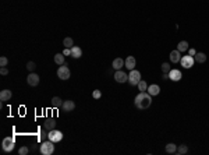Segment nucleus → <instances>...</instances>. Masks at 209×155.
Here are the masks:
<instances>
[{
	"label": "nucleus",
	"instance_id": "39448f33",
	"mask_svg": "<svg viewBox=\"0 0 209 155\" xmlns=\"http://www.w3.org/2000/svg\"><path fill=\"white\" fill-rule=\"evenodd\" d=\"M141 81V73L138 70H130V74H128V83L131 85H138V83Z\"/></svg>",
	"mask_w": 209,
	"mask_h": 155
},
{
	"label": "nucleus",
	"instance_id": "2eb2a0df",
	"mask_svg": "<svg viewBox=\"0 0 209 155\" xmlns=\"http://www.w3.org/2000/svg\"><path fill=\"white\" fill-rule=\"evenodd\" d=\"M11 97H13V92H11L10 90H3L1 92H0V101H1V102L10 101Z\"/></svg>",
	"mask_w": 209,
	"mask_h": 155
},
{
	"label": "nucleus",
	"instance_id": "9b49d317",
	"mask_svg": "<svg viewBox=\"0 0 209 155\" xmlns=\"http://www.w3.org/2000/svg\"><path fill=\"white\" fill-rule=\"evenodd\" d=\"M146 92L149 94V95H152V97H156L159 95V92H160V87L158 84H152V85H148V90Z\"/></svg>",
	"mask_w": 209,
	"mask_h": 155
},
{
	"label": "nucleus",
	"instance_id": "a211bd4d",
	"mask_svg": "<svg viewBox=\"0 0 209 155\" xmlns=\"http://www.w3.org/2000/svg\"><path fill=\"white\" fill-rule=\"evenodd\" d=\"M112 66H113L114 70H121V67L124 66V60L121 58H117L113 60V63H112Z\"/></svg>",
	"mask_w": 209,
	"mask_h": 155
},
{
	"label": "nucleus",
	"instance_id": "f8f14e48",
	"mask_svg": "<svg viewBox=\"0 0 209 155\" xmlns=\"http://www.w3.org/2000/svg\"><path fill=\"white\" fill-rule=\"evenodd\" d=\"M63 110L64 112H73V110L75 109V103L73 102L71 99H67V101H64L63 102Z\"/></svg>",
	"mask_w": 209,
	"mask_h": 155
},
{
	"label": "nucleus",
	"instance_id": "4468645a",
	"mask_svg": "<svg viewBox=\"0 0 209 155\" xmlns=\"http://www.w3.org/2000/svg\"><path fill=\"white\" fill-rule=\"evenodd\" d=\"M135 65H137V60H135L134 56H128V58L124 60V66H126L128 70H133L134 67H135Z\"/></svg>",
	"mask_w": 209,
	"mask_h": 155
},
{
	"label": "nucleus",
	"instance_id": "aec40b11",
	"mask_svg": "<svg viewBox=\"0 0 209 155\" xmlns=\"http://www.w3.org/2000/svg\"><path fill=\"white\" fill-rule=\"evenodd\" d=\"M194 59H195L196 63H205V62H206V55H205L203 52H198Z\"/></svg>",
	"mask_w": 209,
	"mask_h": 155
},
{
	"label": "nucleus",
	"instance_id": "b1692460",
	"mask_svg": "<svg viewBox=\"0 0 209 155\" xmlns=\"http://www.w3.org/2000/svg\"><path fill=\"white\" fill-rule=\"evenodd\" d=\"M63 45H64V48H67V49H71V48L74 46V41H73V38L67 36V38L63 39Z\"/></svg>",
	"mask_w": 209,
	"mask_h": 155
},
{
	"label": "nucleus",
	"instance_id": "423d86ee",
	"mask_svg": "<svg viewBox=\"0 0 209 155\" xmlns=\"http://www.w3.org/2000/svg\"><path fill=\"white\" fill-rule=\"evenodd\" d=\"M48 140H50L53 142H60L63 140V133L60 131V130H56L53 129L49 131V134H48Z\"/></svg>",
	"mask_w": 209,
	"mask_h": 155
},
{
	"label": "nucleus",
	"instance_id": "c9c22d12",
	"mask_svg": "<svg viewBox=\"0 0 209 155\" xmlns=\"http://www.w3.org/2000/svg\"><path fill=\"white\" fill-rule=\"evenodd\" d=\"M162 78H163V80H169V74H167V73H163Z\"/></svg>",
	"mask_w": 209,
	"mask_h": 155
},
{
	"label": "nucleus",
	"instance_id": "6e6552de",
	"mask_svg": "<svg viewBox=\"0 0 209 155\" xmlns=\"http://www.w3.org/2000/svg\"><path fill=\"white\" fill-rule=\"evenodd\" d=\"M27 83H28V85H31V87H36V85L39 84V76L36 73H29L28 77H27Z\"/></svg>",
	"mask_w": 209,
	"mask_h": 155
},
{
	"label": "nucleus",
	"instance_id": "f704fd0d",
	"mask_svg": "<svg viewBox=\"0 0 209 155\" xmlns=\"http://www.w3.org/2000/svg\"><path fill=\"white\" fill-rule=\"evenodd\" d=\"M48 134H49V133H46V131H42V133H41V138H46V137H48Z\"/></svg>",
	"mask_w": 209,
	"mask_h": 155
},
{
	"label": "nucleus",
	"instance_id": "1a4fd4ad",
	"mask_svg": "<svg viewBox=\"0 0 209 155\" xmlns=\"http://www.w3.org/2000/svg\"><path fill=\"white\" fill-rule=\"evenodd\" d=\"M114 80L117 81V83H120V84H123V83H126V81H128V76H127L124 71L121 70H116V73H114Z\"/></svg>",
	"mask_w": 209,
	"mask_h": 155
},
{
	"label": "nucleus",
	"instance_id": "ddd939ff",
	"mask_svg": "<svg viewBox=\"0 0 209 155\" xmlns=\"http://www.w3.org/2000/svg\"><path fill=\"white\" fill-rule=\"evenodd\" d=\"M45 129L48 130V131H50V130L56 129V120L53 119V117H48L46 120H45Z\"/></svg>",
	"mask_w": 209,
	"mask_h": 155
},
{
	"label": "nucleus",
	"instance_id": "20e7f679",
	"mask_svg": "<svg viewBox=\"0 0 209 155\" xmlns=\"http://www.w3.org/2000/svg\"><path fill=\"white\" fill-rule=\"evenodd\" d=\"M70 76H71V73H70V69L67 67L66 63L57 69V77L60 78V80H69Z\"/></svg>",
	"mask_w": 209,
	"mask_h": 155
},
{
	"label": "nucleus",
	"instance_id": "a878e982",
	"mask_svg": "<svg viewBox=\"0 0 209 155\" xmlns=\"http://www.w3.org/2000/svg\"><path fill=\"white\" fill-rule=\"evenodd\" d=\"M138 90H139V92H142V91H146L148 90V84H146L144 80H141L138 83Z\"/></svg>",
	"mask_w": 209,
	"mask_h": 155
},
{
	"label": "nucleus",
	"instance_id": "412c9836",
	"mask_svg": "<svg viewBox=\"0 0 209 155\" xmlns=\"http://www.w3.org/2000/svg\"><path fill=\"white\" fill-rule=\"evenodd\" d=\"M55 63H56V65H59V66H62V65H64V63H66L63 53H56V55H55Z\"/></svg>",
	"mask_w": 209,
	"mask_h": 155
},
{
	"label": "nucleus",
	"instance_id": "f03ea898",
	"mask_svg": "<svg viewBox=\"0 0 209 155\" xmlns=\"http://www.w3.org/2000/svg\"><path fill=\"white\" fill-rule=\"evenodd\" d=\"M53 144H55V142L50 141V140L42 142V145H41V148H39L41 154L42 155H52L53 152H55V145H53Z\"/></svg>",
	"mask_w": 209,
	"mask_h": 155
},
{
	"label": "nucleus",
	"instance_id": "f3484780",
	"mask_svg": "<svg viewBox=\"0 0 209 155\" xmlns=\"http://www.w3.org/2000/svg\"><path fill=\"white\" fill-rule=\"evenodd\" d=\"M71 56L73 58H75V59H80L81 56H82V49L80 48V46H73L71 48Z\"/></svg>",
	"mask_w": 209,
	"mask_h": 155
},
{
	"label": "nucleus",
	"instance_id": "c756f323",
	"mask_svg": "<svg viewBox=\"0 0 209 155\" xmlns=\"http://www.w3.org/2000/svg\"><path fill=\"white\" fill-rule=\"evenodd\" d=\"M7 65H8L7 58H4V56H3V58H0V66H1V67H6Z\"/></svg>",
	"mask_w": 209,
	"mask_h": 155
},
{
	"label": "nucleus",
	"instance_id": "4be33fe9",
	"mask_svg": "<svg viewBox=\"0 0 209 155\" xmlns=\"http://www.w3.org/2000/svg\"><path fill=\"white\" fill-rule=\"evenodd\" d=\"M166 152H167V154H176V152H177V145L173 144V142H169V144L166 145Z\"/></svg>",
	"mask_w": 209,
	"mask_h": 155
},
{
	"label": "nucleus",
	"instance_id": "72a5a7b5",
	"mask_svg": "<svg viewBox=\"0 0 209 155\" xmlns=\"http://www.w3.org/2000/svg\"><path fill=\"white\" fill-rule=\"evenodd\" d=\"M188 55H190V56H195V55H196L195 49H190V50H188Z\"/></svg>",
	"mask_w": 209,
	"mask_h": 155
},
{
	"label": "nucleus",
	"instance_id": "2f4dec72",
	"mask_svg": "<svg viewBox=\"0 0 209 155\" xmlns=\"http://www.w3.org/2000/svg\"><path fill=\"white\" fill-rule=\"evenodd\" d=\"M0 74H1V76H7V74H8V69H7V67H1V69H0Z\"/></svg>",
	"mask_w": 209,
	"mask_h": 155
},
{
	"label": "nucleus",
	"instance_id": "7ed1b4c3",
	"mask_svg": "<svg viewBox=\"0 0 209 155\" xmlns=\"http://www.w3.org/2000/svg\"><path fill=\"white\" fill-rule=\"evenodd\" d=\"M14 145H15V142H14L13 137H6L3 140V142H1V149L4 152H11L14 149Z\"/></svg>",
	"mask_w": 209,
	"mask_h": 155
},
{
	"label": "nucleus",
	"instance_id": "6ab92c4d",
	"mask_svg": "<svg viewBox=\"0 0 209 155\" xmlns=\"http://www.w3.org/2000/svg\"><path fill=\"white\" fill-rule=\"evenodd\" d=\"M63 102L64 101L60 97H53L52 98V106H53V108H62V106H63Z\"/></svg>",
	"mask_w": 209,
	"mask_h": 155
},
{
	"label": "nucleus",
	"instance_id": "393cba45",
	"mask_svg": "<svg viewBox=\"0 0 209 155\" xmlns=\"http://www.w3.org/2000/svg\"><path fill=\"white\" fill-rule=\"evenodd\" d=\"M187 152H188V147H187L185 144H181V145H178L177 147V154L178 155L187 154Z\"/></svg>",
	"mask_w": 209,
	"mask_h": 155
},
{
	"label": "nucleus",
	"instance_id": "cd10ccee",
	"mask_svg": "<svg viewBox=\"0 0 209 155\" xmlns=\"http://www.w3.org/2000/svg\"><path fill=\"white\" fill-rule=\"evenodd\" d=\"M28 152H29V149H28V147H25V145L18 149V155H27Z\"/></svg>",
	"mask_w": 209,
	"mask_h": 155
},
{
	"label": "nucleus",
	"instance_id": "9d476101",
	"mask_svg": "<svg viewBox=\"0 0 209 155\" xmlns=\"http://www.w3.org/2000/svg\"><path fill=\"white\" fill-rule=\"evenodd\" d=\"M181 77H183V74H181V71L180 70L173 69V70L169 71V80H171V81H180Z\"/></svg>",
	"mask_w": 209,
	"mask_h": 155
},
{
	"label": "nucleus",
	"instance_id": "dca6fc26",
	"mask_svg": "<svg viewBox=\"0 0 209 155\" xmlns=\"http://www.w3.org/2000/svg\"><path fill=\"white\" fill-rule=\"evenodd\" d=\"M181 52L180 50H171L170 52V62L171 63H178L181 60Z\"/></svg>",
	"mask_w": 209,
	"mask_h": 155
},
{
	"label": "nucleus",
	"instance_id": "7c9ffc66",
	"mask_svg": "<svg viewBox=\"0 0 209 155\" xmlns=\"http://www.w3.org/2000/svg\"><path fill=\"white\" fill-rule=\"evenodd\" d=\"M92 97L95 98V99H99V98L102 97V92L99 90H95L94 92H92Z\"/></svg>",
	"mask_w": 209,
	"mask_h": 155
},
{
	"label": "nucleus",
	"instance_id": "bb28decb",
	"mask_svg": "<svg viewBox=\"0 0 209 155\" xmlns=\"http://www.w3.org/2000/svg\"><path fill=\"white\" fill-rule=\"evenodd\" d=\"M36 69V65H35V62H28L27 63V70L29 71V73H32V71Z\"/></svg>",
	"mask_w": 209,
	"mask_h": 155
},
{
	"label": "nucleus",
	"instance_id": "5701e85b",
	"mask_svg": "<svg viewBox=\"0 0 209 155\" xmlns=\"http://www.w3.org/2000/svg\"><path fill=\"white\" fill-rule=\"evenodd\" d=\"M177 50L180 52H187L188 50V42L187 41H180L177 45Z\"/></svg>",
	"mask_w": 209,
	"mask_h": 155
},
{
	"label": "nucleus",
	"instance_id": "f257e3e1",
	"mask_svg": "<svg viewBox=\"0 0 209 155\" xmlns=\"http://www.w3.org/2000/svg\"><path fill=\"white\" fill-rule=\"evenodd\" d=\"M135 106L141 110H145L148 109L151 105H152V95H149L146 91H142V92H139L138 95L135 97Z\"/></svg>",
	"mask_w": 209,
	"mask_h": 155
},
{
	"label": "nucleus",
	"instance_id": "c85d7f7f",
	"mask_svg": "<svg viewBox=\"0 0 209 155\" xmlns=\"http://www.w3.org/2000/svg\"><path fill=\"white\" fill-rule=\"evenodd\" d=\"M170 70L171 69H170V65H169V63H163V65H162V71H163V73H167V74H169Z\"/></svg>",
	"mask_w": 209,
	"mask_h": 155
},
{
	"label": "nucleus",
	"instance_id": "0eeeda50",
	"mask_svg": "<svg viewBox=\"0 0 209 155\" xmlns=\"http://www.w3.org/2000/svg\"><path fill=\"white\" fill-rule=\"evenodd\" d=\"M180 63H181V67H184V69H191L194 66V63H195V59H194V56H190V55L181 56Z\"/></svg>",
	"mask_w": 209,
	"mask_h": 155
},
{
	"label": "nucleus",
	"instance_id": "473e14b6",
	"mask_svg": "<svg viewBox=\"0 0 209 155\" xmlns=\"http://www.w3.org/2000/svg\"><path fill=\"white\" fill-rule=\"evenodd\" d=\"M63 55L64 56H71V49H67V48H66L63 52Z\"/></svg>",
	"mask_w": 209,
	"mask_h": 155
}]
</instances>
